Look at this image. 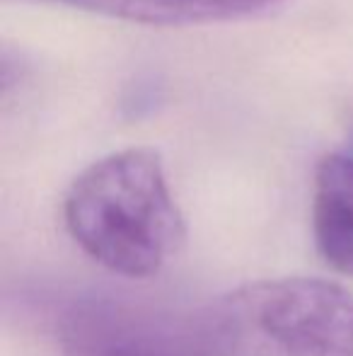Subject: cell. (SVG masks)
<instances>
[{"label": "cell", "mask_w": 353, "mask_h": 356, "mask_svg": "<svg viewBox=\"0 0 353 356\" xmlns=\"http://www.w3.org/2000/svg\"><path fill=\"white\" fill-rule=\"evenodd\" d=\"M312 238L322 262L353 277V153H327L312 179Z\"/></svg>", "instance_id": "277c9868"}, {"label": "cell", "mask_w": 353, "mask_h": 356, "mask_svg": "<svg viewBox=\"0 0 353 356\" xmlns=\"http://www.w3.org/2000/svg\"><path fill=\"white\" fill-rule=\"evenodd\" d=\"M201 356H353V293L325 279H261L187 318Z\"/></svg>", "instance_id": "7a4b0ae2"}, {"label": "cell", "mask_w": 353, "mask_h": 356, "mask_svg": "<svg viewBox=\"0 0 353 356\" xmlns=\"http://www.w3.org/2000/svg\"><path fill=\"white\" fill-rule=\"evenodd\" d=\"M63 223L92 262L126 279L160 274L187 238L162 158L150 148L87 165L66 192Z\"/></svg>", "instance_id": "6da1fadb"}, {"label": "cell", "mask_w": 353, "mask_h": 356, "mask_svg": "<svg viewBox=\"0 0 353 356\" xmlns=\"http://www.w3.org/2000/svg\"><path fill=\"white\" fill-rule=\"evenodd\" d=\"M208 3L218 10V15L223 19H232V17H247V15L283 8V5L293 3V0H208Z\"/></svg>", "instance_id": "8992f818"}, {"label": "cell", "mask_w": 353, "mask_h": 356, "mask_svg": "<svg viewBox=\"0 0 353 356\" xmlns=\"http://www.w3.org/2000/svg\"><path fill=\"white\" fill-rule=\"evenodd\" d=\"M49 320L61 356H201L187 320L104 296L61 300Z\"/></svg>", "instance_id": "3957f363"}, {"label": "cell", "mask_w": 353, "mask_h": 356, "mask_svg": "<svg viewBox=\"0 0 353 356\" xmlns=\"http://www.w3.org/2000/svg\"><path fill=\"white\" fill-rule=\"evenodd\" d=\"M141 24H201L223 19L208 0H53Z\"/></svg>", "instance_id": "5b68a950"}]
</instances>
